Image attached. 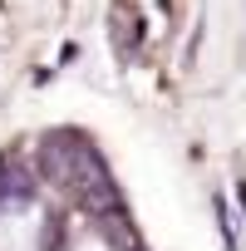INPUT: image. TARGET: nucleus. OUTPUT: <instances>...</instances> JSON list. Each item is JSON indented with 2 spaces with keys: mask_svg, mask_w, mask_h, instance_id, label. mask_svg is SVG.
I'll list each match as a JSON object with an SVG mask.
<instances>
[{
  "mask_svg": "<svg viewBox=\"0 0 246 251\" xmlns=\"http://www.w3.org/2000/svg\"><path fill=\"white\" fill-rule=\"evenodd\" d=\"M30 192H35V177L25 168L0 163V207H5V202H30Z\"/></svg>",
  "mask_w": 246,
  "mask_h": 251,
  "instance_id": "f257e3e1",
  "label": "nucleus"
},
{
  "mask_svg": "<svg viewBox=\"0 0 246 251\" xmlns=\"http://www.w3.org/2000/svg\"><path fill=\"white\" fill-rule=\"evenodd\" d=\"M217 222H221V236H226V251H236V231H231V217H226V202H217Z\"/></svg>",
  "mask_w": 246,
  "mask_h": 251,
  "instance_id": "f03ea898",
  "label": "nucleus"
}]
</instances>
